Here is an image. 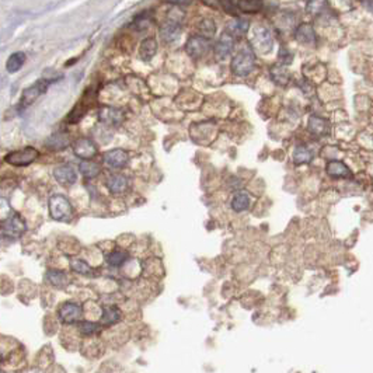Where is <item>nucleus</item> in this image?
<instances>
[{"label":"nucleus","mask_w":373,"mask_h":373,"mask_svg":"<svg viewBox=\"0 0 373 373\" xmlns=\"http://www.w3.org/2000/svg\"><path fill=\"white\" fill-rule=\"evenodd\" d=\"M149 24H150V17H149L147 11L142 13L141 16H138L135 18V21H133V26L136 27V30H145V28H147Z\"/></svg>","instance_id":"72a5a7b5"},{"label":"nucleus","mask_w":373,"mask_h":373,"mask_svg":"<svg viewBox=\"0 0 373 373\" xmlns=\"http://www.w3.org/2000/svg\"><path fill=\"white\" fill-rule=\"evenodd\" d=\"M48 208H49V215L53 221L58 222H69L73 216L74 210L72 204L65 195L56 194L52 195L48 202Z\"/></svg>","instance_id":"f257e3e1"},{"label":"nucleus","mask_w":373,"mask_h":373,"mask_svg":"<svg viewBox=\"0 0 373 373\" xmlns=\"http://www.w3.org/2000/svg\"><path fill=\"white\" fill-rule=\"evenodd\" d=\"M126 260H128V254L125 251H118L116 250V251H112L111 254H108L107 263L110 264L111 267H121Z\"/></svg>","instance_id":"7c9ffc66"},{"label":"nucleus","mask_w":373,"mask_h":373,"mask_svg":"<svg viewBox=\"0 0 373 373\" xmlns=\"http://www.w3.org/2000/svg\"><path fill=\"white\" fill-rule=\"evenodd\" d=\"M47 281L52 286H56V288H62L65 285L68 284V277L66 273L62 272V271H58V269H49L47 272Z\"/></svg>","instance_id":"cd10ccee"},{"label":"nucleus","mask_w":373,"mask_h":373,"mask_svg":"<svg viewBox=\"0 0 373 373\" xmlns=\"http://www.w3.org/2000/svg\"><path fill=\"white\" fill-rule=\"evenodd\" d=\"M53 179L62 185H72L77 181V173L72 164H61L53 168Z\"/></svg>","instance_id":"9d476101"},{"label":"nucleus","mask_w":373,"mask_h":373,"mask_svg":"<svg viewBox=\"0 0 373 373\" xmlns=\"http://www.w3.org/2000/svg\"><path fill=\"white\" fill-rule=\"evenodd\" d=\"M11 213H13V210H11L9 202H7L5 198H0V219L5 221V219H7Z\"/></svg>","instance_id":"c9c22d12"},{"label":"nucleus","mask_w":373,"mask_h":373,"mask_svg":"<svg viewBox=\"0 0 373 373\" xmlns=\"http://www.w3.org/2000/svg\"><path fill=\"white\" fill-rule=\"evenodd\" d=\"M70 267H72V269H73L74 272L82 273V275H87V273H90V271H91L89 264L86 263V261H83V260H72V261H70Z\"/></svg>","instance_id":"473e14b6"},{"label":"nucleus","mask_w":373,"mask_h":373,"mask_svg":"<svg viewBox=\"0 0 373 373\" xmlns=\"http://www.w3.org/2000/svg\"><path fill=\"white\" fill-rule=\"evenodd\" d=\"M80 331L83 332L84 336H91L95 331H99V326L95 323H90V321H84L80 324Z\"/></svg>","instance_id":"f704fd0d"},{"label":"nucleus","mask_w":373,"mask_h":373,"mask_svg":"<svg viewBox=\"0 0 373 373\" xmlns=\"http://www.w3.org/2000/svg\"><path fill=\"white\" fill-rule=\"evenodd\" d=\"M233 47H234V38L230 37L227 32H223L219 38V41L215 44V55L219 59H225L227 58L230 52L233 51Z\"/></svg>","instance_id":"2eb2a0df"},{"label":"nucleus","mask_w":373,"mask_h":373,"mask_svg":"<svg viewBox=\"0 0 373 373\" xmlns=\"http://www.w3.org/2000/svg\"><path fill=\"white\" fill-rule=\"evenodd\" d=\"M59 319L65 324H72L74 321H77L82 316V307L76 305L73 302H66L63 303L58 310Z\"/></svg>","instance_id":"9b49d317"},{"label":"nucleus","mask_w":373,"mask_h":373,"mask_svg":"<svg viewBox=\"0 0 373 373\" xmlns=\"http://www.w3.org/2000/svg\"><path fill=\"white\" fill-rule=\"evenodd\" d=\"M2 359H3V357H2V354H0V362H2Z\"/></svg>","instance_id":"4c0bfd02"},{"label":"nucleus","mask_w":373,"mask_h":373,"mask_svg":"<svg viewBox=\"0 0 373 373\" xmlns=\"http://www.w3.org/2000/svg\"><path fill=\"white\" fill-rule=\"evenodd\" d=\"M26 221L18 213H14V212L0 225V236L6 240H9V242H14L17 239H20L26 233Z\"/></svg>","instance_id":"f03ea898"},{"label":"nucleus","mask_w":373,"mask_h":373,"mask_svg":"<svg viewBox=\"0 0 373 373\" xmlns=\"http://www.w3.org/2000/svg\"><path fill=\"white\" fill-rule=\"evenodd\" d=\"M158 52V41L153 37H149L141 42L139 47V58L142 59L143 62H149L152 61L153 56Z\"/></svg>","instance_id":"6ab92c4d"},{"label":"nucleus","mask_w":373,"mask_h":373,"mask_svg":"<svg viewBox=\"0 0 373 373\" xmlns=\"http://www.w3.org/2000/svg\"><path fill=\"white\" fill-rule=\"evenodd\" d=\"M221 5L223 6V9L227 11V13H231V14H237V7L234 2H221Z\"/></svg>","instance_id":"e433bc0d"},{"label":"nucleus","mask_w":373,"mask_h":373,"mask_svg":"<svg viewBox=\"0 0 373 373\" xmlns=\"http://www.w3.org/2000/svg\"><path fill=\"white\" fill-rule=\"evenodd\" d=\"M107 188L110 189L112 194H121L128 187V180L122 174H112L105 181Z\"/></svg>","instance_id":"412c9836"},{"label":"nucleus","mask_w":373,"mask_h":373,"mask_svg":"<svg viewBox=\"0 0 373 373\" xmlns=\"http://www.w3.org/2000/svg\"><path fill=\"white\" fill-rule=\"evenodd\" d=\"M250 28V21L247 18H242V17H237L234 20H231L230 23H227L226 31L230 37H242Z\"/></svg>","instance_id":"f3484780"},{"label":"nucleus","mask_w":373,"mask_h":373,"mask_svg":"<svg viewBox=\"0 0 373 373\" xmlns=\"http://www.w3.org/2000/svg\"><path fill=\"white\" fill-rule=\"evenodd\" d=\"M101 320H103L104 324H114V323L120 320V310L116 307H114V306L105 307Z\"/></svg>","instance_id":"2f4dec72"},{"label":"nucleus","mask_w":373,"mask_h":373,"mask_svg":"<svg viewBox=\"0 0 373 373\" xmlns=\"http://www.w3.org/2000/svg\"><path fill=\"white\" fill-rule=\"evenodd\" d=\"M269 73H271V79L278 86H286L289 83V73L285 66H273L269 70Z\"/></svg>","instance_id":"bb28decb"},{"label":"nucleus","mask_w":373,"mask_h":373,"mask_svg":"<svg viewBox=\"0 0 373 373\" xmlns=\"http://www.w3.org/2000/svg\"><path fill=\"white\" fill-rule=\"evenodd\" d=\"M309 131L313 133V135H317V136H324V135H328L330 133V122L324 120V118H320V116H310L309 118Z\"/></svg>","instance_id":"a211bd4d"},{"label":"nucleus","mask_w":373,"mask_h":373,"mask_svg":"<svg viewBox=\"0 0 373 373\" xmlns=\"http://www.w3.org/2000/svg\"><path fill=\"white\" fill-rule=\"evenodd\" d=\"M250 42L252 48L251 51L257 53H268L273 47L272 35L268 28L264 26L254 27Z\"/></svg>","instance_id":"20e7f679"},{"label":"nucleus","mask_w":373,"mask_h":373,"mask_svg":"<svg viewBox=\"0 0 373 373\" xmlns=\"http://www.w3.org/2000/svg\"><path fill=\"white\" fill-rule=\"evenodd\" d=\"M87 108H89V104H87V100H82L79 104L74 105V108L70 112H69L68 118H66V121L68 124H77L80 122V120L86 115V112H87Z\"/></svg>","instance_id":"b1692460"},{"label":"nucleus","mask_w":373,"mask_h":373,"mask_svg":"<svg viewBox=\"0 0 373 373\" xmlns=\"http://www.w3.org/2000/svg\"><path fill=\"white\" fill-rule=\"evenodd\" d=\"M74 154L82 160H91L97 154V146L90 138H79L72 145Z\"/></svg>","instance_id":"6e6552de"},{"label":"nucleus","mask_w":373,"mask_h":373,"mask_svg":"<svg viewBox=\"0 0 373 373\" xmlns=\"http://www.w3.org/2000/svg\"><path fill=\"white\" fill-rule=\"evenodd\" d=\"M26 61H27L26 53L14 52L13 55L9 56L7 62H6V69H7V72H9V73H16V72H18V70L24 66Z\"/></svg>","instance_id":"4be33fe9"},{"label":"nucleus","mask_w":373,"mask_h":373,"mask_svg":"<svg viewBox=\"0 0 373 373\" xmlns=\"http://www.w3.org/2000/svg\"><path fill=\"white\" fill-rule=\"evenodd\" d=\"M295 38H296L300 44H303V45H315L316 42H317L315 28H313L311 24H307V23H303V24H300V26L296 28Z\"/></svg>","instance_id":"4468645a"},{"label":"nucleus","mask_w":373,"mask_h":373,"mask_svg":"<svg viewBox=\"0 0 373 373\" xmlns=\"http://www.w3.org/2000/svg\"><path fill=\"white\" fill-rule=\"evenodd\" d=\"M215 32H216V26L215 23H213V20L208 18V20H204L200 24V34H201L200 37L205 38V40H209V38H212L215 35Z\"/></svg>","instance_id":"c756f323"},{"label":"nucleus","mask_w":373,"mask_h":373,"mask_svg":"<svg viewBox=\"0 0 373 373\" xmlns=\"http://www.w3.org/2000/svg\"><path fill=\"white\" fill-rule=\"evenodd\" d=\"M0 373H2V372H0Z\"/></svg>","instance_id":"58836bf2"},{"label":"nucleus","mask_w":373,"mask_h":373,"mask_svg":"<svg viewBox=\"0 0 373 373\" xmlns=\"http://www.w3.org/2000/svg\"><path fill=\"white\" fill-rule=\"evenodd\" d=\"M129 162V156L122 149H111L104 154V163L111 168L125 167Z\"/></svg>","instance_id":"f8f14e48"},{"label":"nucleus","mask_w":373,"mask_h":373,"mask_svg":"<svg viewBox=\"0 0 373 373\" xmlns=\"http://www.w3.org/2000/svg\"><path fill=\"white\" fill-rule=\"evenodd\" d=\"M181 30H183V27H181V17H175L174 16V11L167 17V20L166 23L163 24L162 27V30H160V37L163 40L164 42H174L177 41L181 35Z\"/></svg>","instance_id":"0eeeda50"},{"label":"nucleus","mask_w":373,"mask_h":373,"mask_svg":"<svg viewBox=\"0 0 373 373\" xmlns=\"http://www.w3.org/2000/svg\"><path fill=\"white\" fill-rule=\"evenodd\" d=\"M256 65V56L251 49H243L240 52L233 56L231 59V70L236 76H247L251 73V70L254 69Z\"/></svg>","instance_id":"7ed1b4c3"},{"label":"nucleus","mask_w":373,"mask_h":373,"mask_svg":"<svg viewBox=\"0 0 373 373\" xmlns=\"http://www.w3.org/2000/svg\"><path fill=\"white\" fill-rule=\"evenodd\" d=\"M99 120L107 125H120L124 121V112L114 107H103L99 111Z\"/></svg>","instance_id":"ddd939ff"},{"label":"nucleus","mask_w":373,"mask_h":373,"mask_svg":"<svg viewBox=\"0 0 373 373\" xmlns=\"http://www.w3.org/2000/svg\"><path fill=\"white\" fill-rule=\"evenodd\" d=\"M70 143V138L66 132H56L48 138L47 147L51 150H63L66 149Z\"/></svg>","instance_id":"aec40b11"},{"label":"nucleus","mask_w":373,"mask_h":373,"mask_svg":"<svg viewBox=\"0 0 373 373\" xmlns=\"http://www.w3.org/2000/svg\"><path fill=\"white\" fill-rule=\"evenodd\" d=\"M234 3H236L237 10L244 11V13H257L264 6L263 2H258V0H242V2H234Z\"/></svg>","instance_id":"c85d7f7f"},{"label":"nucleus","mask_w":373,"mask_h":373,"mask_svg":"<svg viewBox=\"0 0 373 373\" xmlns=\"http://www.w3.org/2000/svg\"><path fill=\"white\" fill-rule=\"evenodd\" d=\"M49 84H51L49 80L41 79L38 80V82H35L34 84H31L30 87H27V89L23 91V95H21L20 108H27L28 105H31L34 101L37 100L38 97H41L44 93H47Z\"/></svg>","instance_id":"423d86ee"},{"label":"nucleus","mask_w":373,"mask_h":373,"mask_svg":"<svg viewBox=\"0 0 373 373\" xmlns=\"http://www.w3.org/2000/svg\"><path fill=\"white\" fill-rule=\"evenodd\" d=\"M313 160V152L305 146H298L293 152V163L296 166L309 164Z\"/></svg>","instance_id":"393cba45"},{"label":"nucleus","mask_w":373,"mask_h":373,"mask_svg":"<svg viewBox=\"0 0 373 373\" xmlns=\"http://www.w3.org/2000/svg\"><path fill=\"white\" fill-rule=\"evenodd\" d=\"M209 40L197 35V37H191L187 41L185 51L191 58H202L206 52H209Z\"/></svg>","instance_id":"1a4fd4ad"},{"label":"nucleus","mask_w":373,"mask_h":373,"mask_svg":"<svg viewBox=\"0 0 373 373\" xmlns=\"http://www.w3.org/2000/svg\"><path fill=\"white\" fill-rule=\"evenodd\" d=\"M38 158H40V152L37 149L32 146H27L24 149H20V150L7 153L5 162L10 166H14V167H26V166L34 163Z\"/></svg>","instance_id":"39448f33"},{"label":"nucleus","mask_w":373,"mask_h":373,"mask_svg":"<svg viewBox=\"0 0 373 373\" xmlns=\"http://www.w3.org/2000/svg\"><path fill=\"white\" fill-rule=\"evenodd\" d=\"M79 170L84 179L87 180L95 179V177L101 173L100 166L97 163H94V162H91V160H83V162L79 164Z\"/></svg>","instance_id":"5701e85b"},{"label":"nucleus","mask_w":373,"mask_h":373,"mask_svg":"<svg viewBox=\"0 0 373 373\" xmlns=\"http://www.w3.org/2000/svg\"><path fill=\"white\" fill-rule=\"evenodd\" d=\"M327 174L332 177V179H351L352 173L348 167L347 164L342 163L340 160H332L330 163L327 164Z\"/></svg>","instance_id":"dca6fc26"},{"label":"nucleus","mask_w":373,"mask_h":373,"mask_svg":"<svg viewBox=\"0 0 373 373\" xmlns=\"http://www.w3.org/2000/svg\"><path fill=\"white\" fill-rule=\"evenodd\" d=\"M250 206V197L243 191H239L234 194L231 200V208L234 212H244Z\"/></svg>","instance_id":"a878e982"}]
</instances>
